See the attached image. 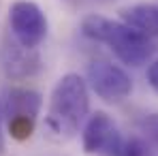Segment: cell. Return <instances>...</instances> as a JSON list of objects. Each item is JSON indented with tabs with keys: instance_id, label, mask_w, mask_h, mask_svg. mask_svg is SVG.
<instances>
[{
	"instance_id": "cell-12",
	"label": "cell",
	"mask_w": 158,
	"mask_h": 156,
	"mask_svg": "<svg viewBox=\"0 0 158 156\" xmlns=\"http://www.w3.org/2000/svg\"><path fill=\"white\" fill-rule=\"evenodd\" d=\"M2 118H4V113H2V103H0V150L4 148V139H2Z\"/></svg>"
},
{
	"instance_id": "cell-2",
	"label": "cell",
	"mask_w": 158,
	"mask_h": 156,
	"mask_svg": "<svg viewBox=\"0 0 158 156\" xmlns=\"http://www.w3.org/2000/svg\"><path fill=\"white\" fill-rule=\"evenodd\" d=\"M81 32L83 36L107 45L115 53V58L122 60L126 66H141L156 52V45L152 43V39L139 34L124 22H115L96 13L83 17Z\"/></svg>"
},
{
	"instance_id": "cell-4",
	"label": "cell",
	"mask_w": 158,
	"mask_h": 156,
	"mask_svg": "<svg viewBox=\"0 0 158 156\" xmlns=\"http://www.w3.org/2000/svg\"><path fill=\"white\" fill-rule=\"evenodd\" d=\"M9 26L13 39L28 49H36L47 36V17L36 2L15 0L9 9Z\"/></svg>"
},
{
	"instance_id": "cell-13",
	"label": "cell",
	"mask_w": 158,
	"mask_h": 156,
	"mask_svg": "<svg viewBox=\"0 0 158 156\" xmlns=\"http://www.w3.org/2000/svg\"><path fill=\"white\" fill-rule=\"evenodd\" d=\"M62 2H66V4H71V6H77L81 0H62Z\"/></svg>"
},
{
	"instance_id": "cell-10",
	"label": "cell",
	"mask_w": 158,
	"mask_h": 156,
	"mask_svg": "<svg viewBox=\"0 0 158 156\" xmlns=\"http://www.w3.org/2000/svg\"><path fill=\"white\" fill-rule=\"evenodd\" d=\"M154 150L143 137H126L122 156H152Z\"/></svg>"
},
{
	"instance_id": "cell-11",
	"label": "cell",
	"mask_w": 158,
	"mask_h": 156,
	"mask_svg": "<svg viewBox=\"0 0 158 156\" xmlns=\"http://www.w3.org/2000/svg\"><path fill=\"white\" fill-rule=\"evenodd\" d=\"M148 81H150V86L158 92V60L152 62L150 69H148Z\"/></svg>"
},
{
	"instance_id": "cell-6",
	"label": "cell",
	"mask_w": 158,
	"mask_h": 156,
	"mask_svg": "<svg viewBox=\"0 0 158 156\" xmlns=\"http://www.w3.org/2000/svg\"><path fill=\"white\" fill-rule=\"evenodd\" d=\"M88 83L107 103L124 101L132 90V81L128 73L107 60H94L88 64Z\"/></svg>"
},
{
	"instance_id": "cell-14",
	"label": "cell",
	"mask_w": 158,
	"mask_h": 156,
	"mask_svg": "<svg viewBox=\"0 0 158 156\" xmlns=\"http://www.w3.org/2000/svg\"><path fill=\"white\" fill-rule=\"evenodd\" d=\"M101 2H111V0H101Z\"/></svg>"
},
{
	"instance_id": "cell-5",
	"label": "cell",
	"mask_w": 158,
	"mask_h": 156,
	"mask_svg": "<svg viewBox=\"0 0 158 156\" xmlns=\"http://www.w3.org/2000/svg\"><path fill=\"white\" fill-rule=\"evenodd\" d=\"M126 137L105 111H96L83 129V150L96 156H122Z\"/></svg>"
},
{
	"instance_id": "cell-3",
	"label": "cell",
	"mask_w": 158,
	"mask_h": 156,
	"mask_svg": "<svg viewBox=\"0 0 158 156\" xmlns=\"http://www.w3.org/2000/svg\"><path fill=\"white\" fill-rule=\"evenodd\" d=\"M43 107V96L32 88H9L4 92L2 113L6 118L9 135L17 141H26L32 137L36 118Z\"/></svg>"
},
{
	"instance_id": "cell-8",
	"label": "cell",
	"mask_w": 158,
	"mask_h": 156,
	"mask_svg": "<svg viewBox=\"0 0 158 156\" xmlns=\"http://www.w3.org/2000/svg\"><path fill=\"white\" fill-rule=\"evenodd\" d=\"M120 17L126 26L137 30L139 34L154 39L158 36V4L154 2H137L120 11Z\"/></svg>"
},
{
	"instance_id": "cell-7",
	"label": "cell",
	"mask_w": 158,
	"mask_h": 156,
	"mask_svg": "<svg viewBox=\"0 0 158 156\" xmlns=\"http://www.w3.org/2000/svg\"><path fill=\"white\" fill-rule=\"evenodd\" d=\"M0 64L11 79H28L41 71V56L36 49H28L15 39H4L0 47Z\"/></svg>"
},
{
	"instance_id": "cell-9",
	"label": "cell",
	"mask_w": 158,
	"mask_h": 156,
	"mask_svg": "<svg viewBox=\"0 0 158 156\" xmlns=\"http://www.w3.org/2000/svg\"><path fill=\"white\" fill-rule=\"evenodd\" d=\"M139 133H141V137L152 145V150L158 152V111L145 113V116L139 120Z\"/></svg>"
},
{
	"instance_id": "cell-1",
	"label": "cell",
	"mask_w": 158,
	"mask_h": 156,
	"mask_svg": "<svg viewBox=\"0 0 158 156\" xmlns=\"http://www.w3.org/2000/svg\"><path fill=\"white\" fill-rule=\"evenodd\" d=\"M90 111V92L85 79L77 73H66L58 79L49 99L45 129L56 139H69L79 130Z\"/></svg>"
}]
</instances>
